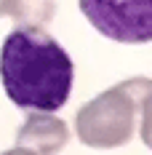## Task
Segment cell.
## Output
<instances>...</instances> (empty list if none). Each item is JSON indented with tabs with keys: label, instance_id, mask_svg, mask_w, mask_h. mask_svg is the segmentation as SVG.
Segmentation results:
<instances>
[{
	"label": "cell",
	"instance_id": "cell-1",
	"mask_svg": "<svg viewBox=\"0 0 152 155\" xmlns=\"http://www.w3.org/2000/svg\"><path fill=\"white\" fill-rule=\"evenodd\" d=\"M0 80L16 107L30 112H56L72 94L75 64L48 32L16 27L0 48Z\"/></svg>",
	"mask_w": 152,
	"mask_h": 155
},
{
	"label": "cell",
	"instance_id": "cell-2",
	"mask_svg": "<svg viewBox=\"0 0 152 155\" xmlns=\"http://www.w3.org/2000/svg\"><path fill=\"white\" fill-rule=\"evenodd\" d=\"M150 91L152 86L147 78H128L99 94L96 99L86 102L75 118L77 139L88 147L112 150L134 139L139 123L144 126L147 134Z\"/></svg>",
	"mask_w": 152,
	"mask_h": 155
},
{
	"label": "cell",
	"instance_id": "cell-3",
	"mask_svg": "<svg viewBox=\"0 0 152 155\" xmlns=\"http://www.w3.org/2000/svg\"><path fill=\"white\" fill-rule=\"evenodd\" d=\"M93 30L118 43L152 40V0H77Z\"/></svg>",
	"mask_w": 152,
	"mask_h": 155
},
{
	"label": "cell",
	"instance_id": "cell-4",
	"mask_svg": "<svg viewBox=\"0 0 152 155\" xmlns=\"http://www.w3.org/2000/svg\"><path fill=\"white\" fill-rule=\"evenodd\" d=\"M70 142L67 123L53 112H30L16 134V144L35 155H56Z\"/></svg>",
	"mask_w": 152,
	"mask_h": 155
},
{
	"label": "cell",
	"instance_id": "cell-5",
	"mask_svg": "<svg viewBox=\"0 0 152 155\" xmlns=\"http://www.w3.org/2000/svg\"><path fill=\"white\" fill-rule=\"evenodd\" d=\"M56 3L53 0H8V14L19 27H32L43 30L48 21L53 19Z\"/></svg>",
	"mask_w": 152,
	"mask_h": 155
},
{
	"label": "cell",
	"instance_id": "cell-6",
	"mask_svg": "<svg viewBox=\"0 0 152 155\" xmlns=\"http://www.w3.org/2000/svg\"><path fill=\"white\" fill-rule=\"evenodd\" d=\"M0 155H35V153H30L27 147H19V144H16L14 150H5V153H0Z\"/></svg>",
	"mask_w": 152,
	"mask_h": 155
},
{
	"label": "cell",
	"instance_id": "cell-7",
	"mask_svg": "<svg viewBox=\"0 0 152 155\" xmlns=\"http://www.w3.org/2000/svg\"><path fill=\"white\" fill-rule=\"evenodd\" d=\"M8 14V0H0V16Z\"/></svg>",
	"mask_w": 152,
	"mask_h": 155
}]
</instances>
